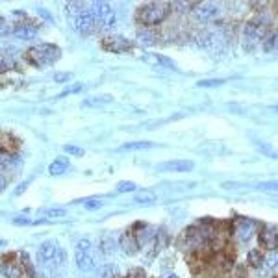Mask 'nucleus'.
Here are the masks:
<instances>
[{
  "label": "nucleus",
  "mask_w": 278,
  "mask_h": 278,
  "mask_svg": "<svg viewBox=\"0 0 278 278\" xmlns=\"http://www.w3.org/2000/svg\"><path fill=\"white\" fill-rule=\"evenodd\" d=\"M102 49L108 52H115V54H123L132 49V43L121 35H106L102 39Z\"/></svg>",
  "instance_id": "nucleus-7"
},
{
  "label": "nucleus",
  "mask_w": 278,
  "mask_h": 278,
  "mask_svg": "<svg viewBox=\"0 0 278 278\" xmlns=\"http://www.w3.org/2000/svg\"><path fill=\"white\" fill-rule=\"evenodd\" d=\"M60 56H62V50H60L56 45H50V43L33 45V47L28 49L26 54H24L26 62L32 63L33 67H49V65L58 62Z\"/></svg>",
  "instance_id": "nucleus-1"
},
{
  "label": "nucleus",
  "mask_w": 278,
  "mask_h": 278,
  "mask_svg": "<svg viewBox=\"0 0 278 278\" xmlns=\"http://www.w3.org/2000/svg\"><path fill=\"white\" fill-rule=\"evenodd\" d=\"M263 267L269 271L278 267V250H271L267 256H263Z\"/></svg>",
  "instance_id": "nucleus-24"
},
{
  "label": "nucleus",
  "mask_w": 278,
  "mask_h": 278,
  "mask_svg": "<svg viewBox=\"0 0 278 278\" xmlns=\"http://www.w3.org/2000/svg\"><path fill=\"white\" fill-rule=\"evenodd\" d=\"M65 10H67V13H71L72 17H78V15L87 11V6L83 2H69V4H65Z\"/></svg>",
  "instance_id": "nucleus-19"
},
{
  "label": "nucleus",
  "mask_w": 278,
  "mask_h": 278,
  "mask_svg": "<svg viewBox=\"0 0 278 278\" xmlns=\"http://www.w3.org/2000/svg\"><path fill=\"white\" fill-rule=\"evenodd\" d=\"M156 200H158V196L150 189H143V191H139L135 195V204H141V206H150V204H154Z\"/></svg>",
  "instance_id": "nucleus-15"
},
{
  "label": "nucleus",
  "mask_w": 278,
  "mask_h": 278,
  "mask_svg": "<svg viewBox=\"0 0 278 278\" xmlns=\"http://www.w3.org/2000/svg\"><path fill=\"white\" fill-rule=\"evenodd\" d=\"M260 191H278V180H269V182H260L256 185Z\"/></svg>",
  "instance_id": "nucleus-29"
},
{
  "label": "nucleus",
  "mask_w": 278,
  "mask_h": 278,
  "mask_svg": "<svg viewBox=\"0 0 278 278\" xmlns=\"http://www.w3.org/2000/svg\"><path fill=\"white\" fill-rule=\"evenodd\" d=\"M243 39H245V45L248 49H252L254 45L262 43L265 39V26L263 24H256V22H250L245 28V33H243Z\"/></svg>",
  "instance_id": "nucleus-8"
},
{
  "label": "nucleus",
  "mask_w": 278,
  "mask_h": 278,
  "mask_svg": "<svg viewBox=\"0 0 278 278\" xmlns=\"http://www.w3.org/2000/svg\"><path fill=\"white\" fill-rule=\"evenodd\" d=\"M134 189H137V185L134 182H128V180H123V182L117 184V191L119 193H132Z\"/></svg>",
  "instance_id": "nucleus-28"
},
{
  "label": "nucleus",
  "mask_w": 278,
  "mask_h": 278,
  "mask_svg": "<svg viewBox=\"0 0 278 278\" xmlns=\"http://www.w3.org/2000/svg\"><path fill=\"white\" fill-rule=\"evenodd\" d=\"M104 206L102 198H85L83 200V208L89 210V212H95V210H100Z\"/></svg>",
  "instance_id": "nucleus-25"
},
{
  "label": "nucleus",
  "mask_w": 278,
  "mask_h": 278,
  "mask_svg": "<svg viewBox=\"0 0 278 278\" xmlns=\"http://www.w3.org/2000/svg\"><path fill=\"white\" fill-rule=\"evenodd\" d=\"M252 230H254V223H252V221H248V219L241 221V223H239V227H237V230H236L239 241H243V243L248 241L250 236H252Z\"/></svg>",
  "instance_id": "nucleus-14"
},
{
  "label": "nucleus",
  "mask_w": 278,
  "mask_h": 278,
  "mask_svg": "<svg viewBox=\"0 0 278 278\" xmlns=\"http://www.w3.org/2000/svg\"><path fill=\"white\" fill-rule=\"evenodd\" d=\"M121 247L124 248V252H126V254H134L139 245H137L135 237L132 236L130 232H128V234H124V236L121 237Z\"/></svg>",
  "instance_id": "nucleus-17"
},
{
  "label": "nucleus",
  "mask_w": 278,
  "mask_h": 278,
  "mask_svg": "<svg viewBox=\"0 0 278 278\" xmlns=\"http://www.w3.org/2000/svg\"><path fill=\"white\" fill-rule=\"evenodd\" d=\"M193 13H195V17L198 21H210V19L217 17L219 8H217V4H213V2H202V4H196L195 8H193Z\"/></svg>",
  "instance_id": "nucleus-10"
},
{
  "label": "nucleus",
  "mask_w": 278,
  "mask_h": 278,
  "mask_svg": "<svg viewBox=\"0 0 278 278\" xmlns=\"http://www.w3.org/2000/svg\"><path fill=\"white\" fill-rule=\"evenodd\" d=\"M221 83H225V80H200L196 85H200V87H215V85H221Z\"/></svg>",
  "instance_id": "nucleus-32"
},
{
  "label": "nucleus",
  "mask_w": 278,
  "mask_h": 278,
  "mask_svg": "<svg viewBox=\"0 0 278 278\" xmlns=\"http://www.w3.org/2000/svg\"><path fill=\"white\" fill-rule=\"evenodd\" d=\"M13 35L22 41H32L37 35V26L35 24H19L13 28Z\"/></svg>",
  "instance_id": "nucleus-12"
},
{
  "label": "nucleus",
  "mask_w": 278,
  "mask_h": 278,
  "mask_svg": "<svg viewBox=\"0 0 278 278\" xmlns=\"http://www.w3.org/2000/svg\"><path fill=\"white\" fill-rule=\"evenodd\" d=\"M112 102V97L110 95H98V97H89L83 100L82 106H87V108H100L104 104Z\"/></svg>",
  "instance_id": "nucleus-16"
},
{
  "label": "nucleus",
  "mask_w": 278,
  "mask_h": 278,
  "mask_svg": "<svg viewBox=\"0 0 278 278\" xmlns=\"http://www.w3.org/2000/svg\"><path fill=\"white\" fill-rule=\"evenodd\" d=\"M78 91H82V83H74L72 87H67L65 91L60 93V97H67V95H72V93H78Z\"/></svg>",
  "instance_id": "nucleus-33"
},
{
  "label": "nucleus",
  "mask_w": 278,
  "mask_h": 278,
  "mask_svg": "<svg viewBox=\"0 0 278 278\" xmlns=\"http://www.w3.org/2000/svg\"><path fill=\"white\" fill-rule=\"evenodd\" d=\"M37 11H39V15H43L45 19H49V21H52V17H50V15H49V13H47V10H37Z\"/></svg>",
  "instance_id": "nucleus-36"
},
{
  "label": "nucleus",
  "mask_w": 278,
  "mask_h": 278,
  "mask_svg": "<svg viewBox=\"0 0 278 278\" xmlns=\"http://www.w3.org/2000/svg\"><path fill=\"white\" fill-rule=\"evenodd\" d=\"M193 169V162L189 160H171L158 165V171H173V173H187Z\"/></svg>",
  "instance_id": "nucleus-11"
},
{
  "label": "nucleus",
  "mask_w": 278,
  "mask_h": 278,
  "mask_svg": "<svg viewBox=\"0 0 278 278\" xmlns=\"http://www.w3.org/2000/svg\"><path fill=\"white\" fill-rule=\"evenodd\" d=\"M143 60H147L148 63H154V65H164V67L175 69V63L171 62L169 58H165V56H160V54H145Z\"/></svg>",
  "instance_id": "nucleus-18"
},
{
  "label": "nucleus",
  "mask_w": 278,
  "mask_h": 278,
  "mask_svg": "<svg viewBox=\"0 0 278 278\" xmlns=\"http://www.w3.org/2000/svg\"><path fill=\"white\" fill-rule=\"evenodd\" d=\"M87 11L93 15L97 26L102 28V30H110L117 24V15H115V11L112 10V6L108 2H91L87 6Z\"/></svg>",
  "instance_id": "nucleus-3"
},
{
  "label": "nucleus",
  "mask_w": 278,
  "mask_h": 278,
  "mask_svg": "<svg viewBox=\"0 0 278 278\" xmlns=\"http://www.w3.org/2000/svg\"><path fill=\"white\" fill-rule=\"evenodd\" d=\"M128 278H145V273L141 269H134V271L128 275Z\"/></svg>",
  "instance_id": "nucleus-34"
},
{
  "label": "nucleus",
  "mask_w": 278,
  "mask_h": 278,
  "mask_svg": "<svg viewBox=\"0 0 278 278\" xmlns=\"http://www.w3.org/2000/svg\"><path fill=\"white\" fill-rule=\"evenodd\" d=\"M171 13V4L169 2H148L137 10L135 19L143 26H156L164 22Z\"/></svg>",
  "instance_id": "nucleus-2"
},
{
  "label": "nucleus",
  "mask_w": 278,
  "mask_h": 278,
  "mask_svg": "<svg viewBox=\"0 0 278 278\" xmlns=\"http://www.w3.org/2000/svg\"><path fill=\"white\" fill-rule=\"evenodd\" d=\"M26 187H28V182H22V184L19 185V187H17V189H15V195H22V193H24V189H26Z\"/></svg>",
  "instance_id": "nucleus-35"
},
{
  "label": "nucleus",
  "mask_w": 278,
  "mask_h": 278,
  "mask_svg": "<svg viewBox=\"0 0 278 278\" xmlns=\"http://www.w3.org/2000/svg\"><path fill=\"white\" fill-rule=\"evenodd\" d=\"M69 167H71V164H69L67 158H56L50 164V167H49V173L52 176H62L63 173H67Z\"/></svg>",
  "instance_id": "nucleus-13"
},
{
  "label": "nucleus",
  "mask_w": 278,
  "mask_h": 278,
  "mask_svg": "<svg viewBox=\"0 0 278 278\" xmlns=\"http://www.w3.org/2000/svg\"><path fill=\"white\" fill-rule=\"evenodd\" d=\"M65 152L71 156H78V158L85 154V150H83L82 147H78V145H65Z\"/></svg>",
  "instance_id": "nucleus-30"
},
{
  "label": "nucleus",
  "mask_w": 278,
  "mask_h": 278,
  "mask_svg": "<svg viewBox=\"0 0 278 278\" xmlns=\"http://www.w3.org/2000/svg\"><path fill=\"white\" fill-rule=\"evenodd\" d=\"M154 143L150 141H134V143H126L121 147V150H147V148H152Z\"/></svg>",
  "instance_id": "nucleus-20"
},
{
  "label": "nucleus",
  "mask_w": 278,
  "mask_h": 278,
  "mask_svg": "<svg viewBox=\"0 0 278 278\" xmlns=\"http://www.w3.org/2000/svg\"><path fill=\"white\" fill-rule=\"evenodd\" d=\"M39 213H43L45 217H50V219H62L67 215V210L65 208H45Z\"/></svg>",
  "instance_id": "nucleus-21"
},
{
  "label": "nucleus",
  "mask_w": 278,
  "mask_h": 278,
  "mask_svg": "<svg viewBox=\"0 0 278 278\" xmlns=\"http://www.w3.org/2000/svg\"><path fill=\"white\" fill-rule=\"evenodd\" d=\"M37 260L43 267H56L65 262V252L56 241H45L37 248Z\"/></svg>",
  "instance_id": "nucleus-4"
},
{
  "label": "nucleus",
  "mask_w": 278,
  "mask_h": 278,
  "mask_svg": "<svg viewBox=\"0 0 278 278\" xmlns=\"http://www.w3.org/2000/svg\"><path fill=\"white\" fill-rule=\"evenodd\" d=\"M71 78H72L71 72H56V74H54L56 83H63V82H67V80H71Z\"/></svg>",
  "instance_id": "nucleus-31"
},
{
  "label": "nucleus",
  "mask_w": 278,
  "mask_h": 278,
  "mask_svg": "<svg viewBox=\"0 0 278 278\" xmlns=\"http://www.w3.org/2000/svg\"><path fill=\"white\" fill-rule=\"evenodd\" d=\"M72 28L78 32L80 35H89V33H93L98 26H97V22H95L91 13L85 11V13L78 15V17H72Z\"/></svg>",
  "instance_id": "nucleus-6"
},
{
  "label": "nucleus",
  "mask_w": 278,
  "mask_h": 278,
  "mask_svg": "<svg viewBox=\"0 0 278 278\" xmlns=\"http://www.w3.org/2000/svg\"><path fill=\"white\" fill-rule=\"evenodd\" d=\"M263 49H265V50L278 49V32L271 33V35H265V39H263Z\"/></svg>",
  "instance_id": "nucleus-26"
},
{
  "label": "nucleus",
  "mask_w": 278,
  "mask_h": 278,
  "mask_svg": "<svg viewBox=\"0 0 278 278\" xmlns=\"http://www.w3.org/2000/svg\"><path fill=\"white\" fill-rule=\"evenodd\" d=\"M258 241H260V247L263 250H277L278 248V230L273 227H265L262 228L260 236H258Z\"/></svg>",
  "instance_id": "nucleus-9"
},
{
  "label": "nucleus",
  "mask_w": 278,
  "mask_h": 278,
  "mask_svg": "<svg viewBox=\"0 0 278 278\" xmlns=\"http://www.w3.org/2000/svg\"><path fill=\"white\" fill-rule=\"evenodd\" d=\"M91 241L89 239H80L76 243V250H74V260H76V267L80 271H91L95 267V260H93Z\"/></svg>",
  "instance_id": "nucleus-5"
},
{
  "label": "nucleus",
  "mask_w": 278,
  "mask_h": 278,
  "mask_svg": "<svg viewBox=\"0 0 278 278\" xmlns=\"http://www.w3.org/2000/svg\"><path fill=\"white\" fill-rule=\"evenodd\" d=\"M137 41H139V45H152L154 43V35L148 30H141L137 32Z\"/></svg>",
  "instance_id": "nucleus-27"
},
{
  "label": "nucleus",
  "mask_w": 278,
  "mask_h": 278,
  "mask_svg": "<svg viewBox=\"0 0 278 278\" xmlns=\"http://www.w3.org/2000/svg\"><path fill=\"white\" fill-rule=\"evenodd\" d=\"M247 260L252 267H260V265H263V254H262V250H258V248H252V250L248 252Z\"/></svg>",
  "instance_id": "nucleus-22"
},
{
  "label": "nucleus",
  "mask_w": 278,
  "mask_h": 278,
  "mask_svg": "<svg viewBox=\"0 0 278 278\" xmlns=\"http://www.w3.org/2000/svg\"><path fill=\"white\" fill-rule=\"evenodd\" d=\"M13 225L17 227H30V225H43V223H49L47 219H41V221H32L30 217H13L11 219Z\"/></svg>",
  "instance_id": "nucleus-23"
}]
</instances>
